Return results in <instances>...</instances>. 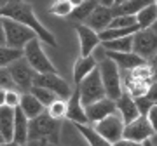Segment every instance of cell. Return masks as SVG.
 <instances>
[{"instance_id": "7402d4cb", "label": "cell", "mask_w": 157, "mask_h": 146, "mask_svg": "<svg viewBox=\"0 0 157 146\" xmlns=\"http://www.w3.org/2000/svg\"><path fill=\"white\" fill-rule=\"evenodd\" d=\"M155 0H126L119 5L112 7L113 16H121V14H129V16H136L141 9H145L147 5L154 4Z\"/></svg>"}, {"instance_id": "f35d334b", "label": "cell", "mask_w": 157, "mask_h": 146, "mask_svg": "<svg viewBox=\"0 0 157 146\" xmlns=\"http://www.w3.org/2000/svg\"><path fill=\"white\" fill-rule=\"evenodd\" d=\"M147 63H148V66H150V70H152V77H154V80H157V52Z\"/></svg>"}, {"instance_id": "4fadbf2b", "label": "cell", "mask_w": 157, "mask_h": 146, "mask_svg": "<svg viewBox=\"0 0 157 146\" xmlns=\"http://www.w3.org/2000/svg\"><path fill=\"white\" fill-rule=\"evenodd\" d=\"M73 28L77 31L78 37V45H80V56H91L93 51L101 44L98 31H94L93 28H89L87 24H73Z\"/></svg>"}, {"instance_id": "74e56055", "label": "cell", "mask_w": 157, "mask_h": 146, "mask_svg": "<svg viewBox=\"0 0 157 146\" xmlns=\"http://www.w3.org/2000/svg\"><path fill=\"white\" fill-rule=\"evenodd\" d=\"M113 146H143V143H138V141L133 139H126V137H121L117 143H113Z\"/></svg>"}, {"instance_id": "d590c367", "label": "cell", "mask_w": 157, "mask_h": 146, "mask_svg": "<svg viewBox=\"0 0 157 146\" xmlns=\"http://www.w3.org/2000/svg\"><path fill=\"white\" fill-rule=\"evenodd\" d=\"M147 118H148V122H150L154 132H157V103H154L150 106V110L147 111Z\"/></svg>"}, {"instance_id": "f907efd6", "label": "cell", "mask_w": 157, "mask_h": 146, "mask_svg": "<svg viewBox=\"0 0 157 146\" xmlns=\"http://www.w3.org/2000/svg\"><path fill=\"white\" fill-rule=\"evenodd\" d=\"M2 143H6V139L2 137V134H0V144H2Z\"/></svg>"}, {"instance_id": "83f0119b", "label": "cell", "mask_w": 157, "mask_h": 146, "mask_svg": "<svg viewBox=\"0 0 157 146\" xmlns=\"http://www.w3.org/2000/svg\"><path fill=\"white\" fill-rule=\"evenodd\" d=\"M45 111H47L49 117L56 118V120H63L67 117V99H61V97L54 99L49 106L45 108Z\"/></svg>"}, {"instance_id": "1f68e13d", "label": "cell", "mask_w": 157, "mask_h": 146, "mask_svg": "<svg viewBox=\"0 0 157 146\" xmlns=\"http://www.w3.org/2000/svg\"><path fill=\"white\" fill-rule=\"evenodd\" d=\"M131 75H133L135 78H138V80H143V82H147V84L154 82L152 70H150V66H148V63H143V64H140V66L133 68V70H131Z\"/></svg>"}, {"instance_id": "4dcf8cb0", "label": "cell", "mask_w": 157, "mask_h": 146, "mask_svg": "<svg viewBox=\"0 0 157 146\" xmlns=\"http://www.w3.org/2000/svg\"><path fill=\"white\" fill-rule=\"evenodd\" d=\"M108 26H112V28H131V26H138V23H136V16L121 14V16H113Z\"/></svg>"}, {"instance_id": "4316f807", "label": "cell", "mask_w": 157, "mask_h": 146, "mask_svg": "<svg viewBox=\"0 0 157 146\" xmlns=\"http://www.w3.org/2000/svg\"><path fill=\"white\" fill-rule=\"evenodd\" d=\"M23 57V49H12L7 45H0V68L9 66L12 61Z\"/></svg>"}, {"instance_id": "52a82bcc", "label": "cell", "mask_w": 157, "mask_h": 146, "mask_svg": "<svg viewBox=\"0 0 157 146\" xmlns=\"http://www.w3.org/2000/svg\"><path fill=\"white\" fill-rule=\"evenodd\" d=\"M9 73H11V78L14 82L16 87L23 89L25 92H28L32 89V85H33V78L37 71H35L33 68L28 64V61L25 59V57H19L16 61H12L9 66H7Z\"/></svg>"}, {"instance_id": "f6af8a7d", "label": "cell", "mask_w": 157, "mask_h": 146, "mask_svg": "<svg viewBox=\"0 0 157 146\" xmlns=\"http://www.w3.org/2000/svg\"><path fill=\"white\" fill-rule=\"evenodd\" d=\"M150 141H152V144H154V146H157V132L150 137Z\"/></svg>"}, {"instance_id": "5b68a950", "label": "cell", "mask_w": 157, "mask_h": 146, "mask_svg": "<svg viewBox=\"0 0 157 146\" xmlns=\"http://www.w3.org/2000/svg\"><path fill=\"white\" fill-rule=\"evenodd\" d=\"M23 57L28 61V64L37 73H54L56 68L51 63V59L45 56L40 38H32L28 44L23 47Z\"/></svg>"}, {"instance_id": "e575fe53", "label": "cell", "mask_w": 157, "mask_h": 146, "mask_svg": "<svg viewBox=\"0 0 157 146\" xmlns=\"http://www.w3.org/2000/svg\"><path fill=\"white\" fill-rule=\"evenodd\" d=\"M135 103H136V106H138V111H140V115H147V111H148V110H150V106L154 104L150 99H147V96L135 97Z\"/></svg>"}, {"instance_id": "d6986e66", "label": "cell", "mask_w": 157, "mask_h": 146, "mask_svg": "<svg viewBox=\"0 0 157 146\" xmlns=\"http://www.w3.org/2000/svg\"><path fill=\"white\" fill-rule=\"evenodd\" d=\"M96 66H98V61L93 57V54L91 56L78 57L77 61H75V64H73V80H75V85L80 84Z\"/></svg>"}, {"instance_id": "f1b7e54d", "label": "cell", "mask_w": 157, "mask_h": 146, "mask_svg": "<svg viewBox=\"0 0 157 146\" xmlns=\"http://www.w3.org/2000/svg\"><path fill=\"white\" fill-rule=\"evenodd\" d=\"M28 92H32V94L39 99L42 104H44L45 108L49 106L51 103L56 99V94L54 92H51L49 89H45V87H40V85H32V89L28 90Z\"/></svg>"}, {"instance_id": "7dc6e473", "label": "cell", "mask_w": 157, "mask_h": 146, "mask_svg": "<svg viewBox=\"0 0 157 146\" xmlns=\"http://www.w3.org/2000/svg\"><path fill=\"white\" fill-rule=\"evenodd\" d=\"M150 28H152V30H154V31H155V33H157V19H155V21H154V24H152Z\"/></svg>"}, {"instance_id": "9a60e30c", "label": "cell", "mask_w": 157, "mask_h": 146, "mask_svg": "<svg viewBox=\"0 0 157 146\" xmlns=\"http://www.w3.org/2000/svg\"><path fill=\"white\" fill-rule=\"evenodd\" d=\"M65 118H68L73 124H89L87 117H86V111H84V104L80 103L78 87H75L72 96L67 99V117Z\"/></svg>"}, {"instance_id": "3957f363", "label": "cell", "mask_w": 157, "mask_h": 146, "mask_svg": "<svg viewBox=\"0 0 157 146\" xmlns=\"http://www.w3.org/2000/svg\"><path fill=\"white\" fill-rule=\"evenodd\" d=\"M98 70H100V77L105 87V94L107 97L117 101L121 94H122V77H121V70L110 57H103L98 63Z\"/></svg>"}, {"instance_id": "484cf974", "label": "cell", "mask_w": 157, "mask_h": 146, "mask_svg": "<svg viewBox=\"0 0 157 146\" xmlns=\"http://www.w3.org/2000/svg\"><path fill=\"white\" fill-rule=\"evenodd\" d=\"M96 5H98V0H84L80 5L73 7L68 17H70V19H73V21H86Z\"/></svg>"}, {"instance_id": "8fae6325", "label": "cell", "mask_w": 157, "mask_h": 146, "mask_svg": "<svg viewBox=\"0 0 157 146\" xmlns=\"http://www.w3.org/2000/svg\"><path fill=\"white\" fill-rule=\"evenodd\" d=\"M154 134H155V132L152 129V125H150V122H148L147 115H140V117H136L133 122H129V124L124 125L122 137L143 143L145 139H150Z\"/></svg>"}, {"instance_id": "8d00e7d4", "label": "cell", "mask_w": 157, "mask_h": 146, "mask_svg": "<svg viewBox=\"0 0 157 146\" xmlns=\"http://www.w3.org/2000/svg\"><path fill=\"white\" fill-rule=\"evenodd\" d=\"M145 96H147V99H150L152 103H157V80H154V82L148 84Z\"/></svg>"}, {"instance_id": "8992f818", "label": "cell", "mask_w": 157, "mask_h": 146, "mask_svg": "<svg viewBox=\"0 0 157 146\" xmlns=\"http://www.w3.org/2000/svg\"><path fill=\"white\" fill-rule=\"evenodd\" d=\"M77 87H78V92H80V103H82L84 106H87V104H91V103L98 101V99L107 97L98 66H96L94 70H93V71H91L89 75H87V77L77 85Z\"/></svg>"}, {"instance_id": "c3c4849f", "label": "cell", "mask_w": 157, "mask_h": 146, "mask_svg": "<svg viewBox=\"0 0 157 146\" xmlns=\"http://www.w3.org/2000/svg\"><path fill=\"white\" fill-rule=\"evenodd\" d=\"M7 2H9V0H0V9H2V7H4V5H6V4H7Z\"/></svg>"}, {"instance_id": "ab89813d", "label": "cell", "mask_w": 157, "mask_h": 146, "mask_svg": "<svg viewBox=\"0 0 157 146\" xmlns=\"http://www.w3.org/2000/svg\"><path fill=\"white\" fill-rule=\"evenodd\" d=\"M0 45H6V35H4V24H2V16H0Z\"/></svg>"}, {"instance_id": "816d5d0a", "label": "cell", "mask_w": 157, "mask_h": 146, "mask_svg": "<svg viewBox=\"0 0 157 146\" xmlns=\"http://www.w3.org/2000/svg\"><path fill=\"white\" fill-rule=\"evenodd\" d=\"M155 4H157V0H155Z\"/></svg>"}, {"instance_id": "44dd1931", "label": "cell", "mask_w": 157, "mask_h": 146, "mask_svg": "<svg viewBox=\"0 0 157 146\" xmlns=\"http://www.w3.org/2000/svg\"><path fill=\"white\" fill-rule=\"evenodd\" d=\"M0 134L6 141H12L14 134V108L0 106Z\"/></svg>"}, {"instance_id": "d6a6232c", "label": "cell", "mask_w": 157, "mask_h": 146, "mask_svg": "<svg viewBox=\"0 0 157 146\" xmlns=\"http://www.w3.org/2000/svg\"><path fill=\"white\" fill-rule=\"evenodd\" d=\"M21 103V94L16 89H7L6 90V106L9 108H17Z\"/></svg>"}, {"instance_id": "7a4b0ae2", "label": "cell", "mask_w": 157, "mask_h": 146, "mask_svg": "<svg viewBox=\"0 0 157 146\" xmlns=\"http://www.w3.org/2000/svg\"><path fill=\"white\" fill-rule=\"evenodd\" d=\"M61 122L47 115V111L40 113L39 117L30 118L28 122V141L39 143H52L56 144L59 141Z\"/></svg>"}, {"instance_id": "ac0fdd59", "label": "cell", "mask_w": 157, "mask_h": 146, "mask_svg": "<svg viewBox=\"0 0 157 146\" xmlns=\"http://www.w3.org/2000/svg\"><path fill=\"white\" fill-rule=\"evenodd\" d=\"M28 122L30 118L23 113L21 108H14V134H12L14 143H19V144L28 143Z\"/></svg>"}, {"instance_id": "7bdbcfd3", "label": "cell", "mask_w": 157, "mask_h": 146, "mask_svg": "<svg viewBox=\"0 0 157 146\" xmlns=\"http://www.w3.org/2000/svg\"><path fill=\"white\" fill-rule=\"evenodd\" d=\"M0 146H26V144H19V143H14V141H6V143H2Z\"/></svg>"}, {"instance_id": "d4e9b609", "label": "cell", "mask_w": 157, "mask_h": 146, "mask_svg": "<svg viewBox=\"0 0 157 146\" xmlns=\"http://www.w3.org/2000/svg\"><path fill=\"white\" fill-rule=\"evenodd\" d=\"M157 19V4H150L147 5L145 9H141L138 14H136V23H138V28L140 30H145V28H150L154 21Z\"/></svg>"}, {"instance_id": "277c9868", "label": "cell", "mask_w": 157, "mask_h": 146, "mask_svg": "<svg viewBox=\"0 0 157 146\" xmlns=\"http://www.w3.org/2000/svg\"><path fill=\"white\" fill-rule=\"evenodd\" d=\"M2 24H4V35H6V45L12 49H23L32 38H39L32 28L26 24L9 19V17H2Z\"/></svg>"}, {"instance_id": "e0dca14e", "label": "cell", "mask_w": 157, "mask_h": 146, "mask_svg": "<svg viewBox=\"0 0 157 146\" xmlns=\"http://www.w3.org/2000/svg\"><path fill=\"white\" fill-rule=\"evenodd\" d=\"M115 108H117V113L122 117L124 124H129L136 117H140V111H138V106H136V103H135V97L129 92H126V90H122L121 97L115 101Z\"/></svg>"}, {"instance_id": "60d3db41", "label": "cell", "mask_w": 157, "mask_h": 146, "mask_svg": "<svg viewBox=\"0 0 157 146\" xmlns=\"http://www.w3.org/2000/svg\"><path fill=\"white\" fill-rule=\"evenodd\" d=\"M98 4L100 5H105V7H113L115 0H98Z\"/></svg>"}, {"instance_id": "ba28073f", "label": "cell", "mask_w": 157, "mask_h": 146, "mask_svg": "<svg viewBox=\"0 0 157 146\" xmlns=\"http://www.w3.org/2000/svg\"><path fill=\"white\" fill-rule=\"evenodd\" d=\"M133 52L148 61L157 52V33L152 28L138 30L133 33Z\"/></svg>"}, {"instance_id": "ffe728a7", "label": "cell", "mask_w": 157, "mask_h": 146, "mask_svg": "<svg viewBox=\"0 0 157 146\" xmlns=\"http://www.w3.org/2000/svg\"><path fill=\"white\" fill-rule=\"evenodd\" d=\"M19 108L23 110V113L28 118H35L39 117L40 113L45 111V106L35 97L32 92H25L21 94V103H19Z\"/></svg>"}, {"instance_id": "ee69618b", "label": "cell", "mask_w": 157, "mask_h": 146, "mask_svg": "<svg viewBox=\"0 0 157 146\" xmlns=\"http://www.w3.org/2000/svg\"><path fill=\"white\" fill-rule=\"evenodd\" d=\"M68 2L72 4V7H77V5H80V4H82L84 0H68Z\"/></svg>"}, {"instance_id": "7c38bea8", "label": "cell", "mask_w": 157, "mask_h": 146, "mask_svg": "<svg viewBox=\"0 0 157 146\" xmlns=\"http://www.w3.org/2000/svg\"><path fill=\"white\" fill-rule=\"evenodd\" d=\"M84 111H86V117H87V122L89 124H96V122L103 120L105 117L115 113L117 108H115V101L113 99L103 97V99H98V101L84 106Z\"/></svg>"}, {"instance_id": "681fc988", "label": "cell", "mask_w": 157, "mask_h": 146, "mask_svg": "<svg viewBox=\"0 0 157 146\" xmlns=\"http://www.w3.org/2000/svg\"><path fill=\"white\" fill-rule=\"evenodd\" d=\"M122 2H126V0H115V4H113V5H119V4H122Z\"/></svg>"}, {"instance_id": "9c48e42d", "label": "cell", "mask_w": 157, "mask_h": 146, "mask_svg": "<svg viewBox=\"0 0 157 146\" xmlns=\"http://www.w3.org/2000/svg\"><path fill=\"white\" fill-rule=\"evenodd\" d=\"M33 85H40V87H45L49 89L51 92H54L58 97L61 99H68L72 96V87L68 85V82L65 78H61L58 71L54 73H37L33 78Z\"/></svg>"}, {"instance_id": "cb8c5ba5", "label": "cell", "mask_w": 157, "mask_h": 146, "mask_svg": "<svg viewBox=\"0 0 157 146\" xmlns=\"http://www.w3.org/2000/svg\"><path fill=\"white\" fill-rule=\"evenodd\" d=\"M105 51H113V52H133V35L128 37H121V38H113L101 42Z\"/></svg>"}, {"instance_id": "2e32d148", "label": "cell", "mask_w": 157, "mask_h": 146, "mask_svg": "<svg viewBox=\"0 0 157 146\" xmlns=\"http://www.w3.org/2000/svg\"><path fill=\"white\" fill-rule=\"evenodd\" d=\"M105 56L110 57L115 64L119 66L121 71H131L133 68L140 66L143 63H147L143 57H140L135 52H113V51H105Z\"/></svg>"}, {"instance_id": "30bf717a", "label": "cell", "mask_w": 157, "mask_h": 146, "mask_svg": "<svg viewBox=\"0 0 157 146\" xmlns=\"http://www.w3.org/2000/svg\"><path fill=\"white\" fill-rule=\"evenodd\" d=\"M124 125H126V124H124L122 117L115 111V113H112V115L105 117L103 120H100V122H96V124H94V130L113 144V143H117V141L122 137Z\"/></svg>"}, {"instance_id": "5bb4252c", "label": "cell", "mask_w": 157, "mask_h": 146, "mask_svg": "<svg viewBox=\"0 0 157 146\" xmlns=\"http://www.w3.org/2000/svg\"><path fill=\"white\" fill-rule=\"evenodd\" d=\"M113 17V12H112V7H105V5H98L93 9V12L89 14V17L86 19V24L89 26V28H93L94 31H98L100 33L101 30L108 28V24H110V21H112Z\"/></svg>"}, {"instance_id": "6da1fadb", "label": "cell", "mask_w": 157, "mask_h": 146, "mask_svg": "<svg viewBox=\"0 0 157 146\" xmlns=\"http://www.w3.org/2000/svg\"><path fill=\"white\" fill-rule=\"evenodd\" d=\"M0 16L14 19V21L21 23V24H26L28 28H32L37 33L40 42H45L51 47L58 45L54 35L51 33L49 30H45L44 24H40V21L37 19V16L33 12V7L30 4H26V2H23V0H9L6 5L0 9Z\"/></svg>"}, {"instance_id": "f546056e", "label": "cell", "mask_w": 157, "mask_h": 146, "mask_svg": "<svg viewBox=\"0 0 157 146\" xmlns=\"http://www.w3.org/2000/svg\"><path fill=\"white\" fill-rule=\"evenodd\" d=\"M72 4L68 2V0H54L52 4H51L49 11L51 14H54V16H61V17H68L70 16V12H72Z\"/></svg>"}, {"instance_id": "b9f144b4", "label": "cell", "mask_w": 157, "mask_h": 146, "mask_svg": "<svg viewBox=\"0 0 157 146\" xmlns=\"http://www.w3.org/2000/svg\"><path fill=\"white\" fill-rule=\"evenodd\" d=\"M6 90L7 89H0V106L6 104Z\"/></svg>"}, {"instance_id": "836d02e7", "label": "cell", "mask_w": 157, "mask_h": 146, "mask_svg": "<svg viewBox=\"0 0 157 146\" xmlns=\"http://www.w3.org/2000/svg\"><path fill=\"white\" fill-rule=\"evenodd\" d=\"M16 85L11 78V73L7 70V66L0 68V89H14Z\"/></svg>"}, {"instance_id": "603a6c76", "label": "cell", "mask_w": 157, "mask_h": 146, "mask_svg": "<svg viewBox=\"0 0 157 146\" xmlns=\"http://www.w3.org/2000/svg\"><path fill=\"white\" fill-rule=\"evenodd\" d=\"M75 129L84 136V139L89 143V146H113L110 141H107L103 136H100L94 130V127H91L89 124H73Z\"/></svg>"}, {"instance_id": "bcb514c9", "label": "cell", "mask_w": 157, "mask_h": 146, "mask_svg": "<svg viewBox=\"0 0 157 146\" xmlns=\"http://www.w3.org/2000/svg\"><path fill=\"white\" fill-rule=\"evenodd\" d=\"M143 146H154V144H152L150 139H145V141H143Z\"/></svg>"}]
</instances>
